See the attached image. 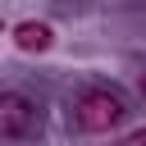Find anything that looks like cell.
<instances>
[{
    "instance_id": "6da1fadb",
    "label": "cell",
    "mask_w": 146,
    "mask_h": 146,
    "mask_svg": "<svg viewBox=\"0 0 146 146\" xmlns=\"http://www.w3.org/2000/svg\"><path fill=\"white\" fill-rule=\"evenodd\" d=\"M123 119H128V105H123V96L110 91V87H91V91H82V96L73 100V123H78L82 132H110V128H119Z\"/></svg>"
},
{
    "instance_id": "7a4b0ae2",
    "label": "cell",
    "mask_w": 146,
    "mask_h": 146,
    "mask_svg": "<svg viewBox=\"0 0 146 146\" xmlns=\"http://www.w3.org/2000/svg\"><path fill=\"white\" fill-rule=\"evenodd\" d=\"M41 128L36 100H27L23 91H0V137H32Z\"/></svg>"
},
{
    "instance_id": "3957f363",
    "label": "cell",
    "mask_w": 146,
    "mask_h": 146,
    "mask_svg": "<svg viewBox=\"0 0 146 146\" xmlns=\"http://www.w3.org/2000/svg\"><path fill=\"white\" fill-rule=\"evenodd\" d=\"M50 41H55L50 23H36V18H27V23H18V27H14V46H18V50H27V55H41V50H50Z\"/></svg>"
},
{
    "instance_id": "277c9868",
    "label": "cell",
    "mask_w": 146,
    "mask_h": 146,
    "mask_svg": "<svg viewBox=\"0 0 146 146\" xmlns=\"http://www.w3.org/2000/svg\"><path fill=\"white\" fill-rule=\"evenodd\" d=\"M123 146H146V132H132V137H128Z\"/></svg>"
},
{
    "instance_id": "5b68a950",
    "label": "cell",
    "mask_w": 146,
    "mask_h": 146,
    "mask_svg": "<svg viewBox=\"0 0 146 146\" xmlns=\"http://www.w3.org/2000/svg\"><path fill=\"white\" fill-rule=\"evenodd\" d=\"M141 100H146V73H141Z\"/></svg>"
}]
</instances>
